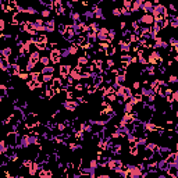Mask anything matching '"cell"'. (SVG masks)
I'll return each mask as SVG.
<instances>
[{"mask_svg":"<svg viewBox=\"0 0 178 178\" xmlns=\"http://www.w3.org/2000/svg\"><path fill=\"white\" fill-rule=\"evenodd\" d=\"M104 54L106 56H114L115 54V46L113 43H108L106 46V50H104Z\"/></svg>","mask_w":178,"mask_h":178,"instance_id":"obj_23","label":"cell"},{"mask_svg":"<svg viewBox=\"0 0 178 178\" xmlns=\"http://www.w3.org/2000/svg\"><path fill=\"white\" fill-rule=\"evenodd\" d=\"M115 35H117V32H115L114 28L108 29V35H107V40H108V42H113V40L115 39Z\"/></svg>","mask_w":178,"mask_h":178,"instance_id":"obj_29","label":"cell"},{"mask_svg":"<svg viewBox=\"0 0 178 178\" xmlns=\"http://www.w3.org/2000/svg\"><path fill=\"white\" fill-rule=\"evenodd\" d=\"M71 1H72V3H76V1H78V0H71Z\"/></svg>","mask_w":178,"mask_h":178,"instance_id":"obj_52","label":"cell"},{"mask_svg":"<svg viewBox=\"0 0 178 178\" xmlns=\"http://www.w3.org/2000/svg\"><path fill=\"white\" fill-rule=\"evenodd\" d=\"M163 61V58H161V54H160L159 50H154L150 53V56L147 57V64H152V65H157Z\"/></svg>","mask_w":178,"mask_h":178,"instance_id":"obj_1","label":"cell"},{"mask_svg":"<svg viewBox=\"0 0 178 178\" xmlns=\"http://www.w3.org/2000/svg\"><path fill=\"white\" fill-rule=\"evenodd\" d=\"M85 1H89V0H85Z\"/></svg>","mask_w":178,"mask_h":178,"instance_id":"obj_54","label":"cell"},{"mask_svg":"<svg viewBox=\"0 0 178 178\" xmlns=\"http://www.w3.org/2000/svg\"><path fill=\"white\" fill-rule=\"evenodd\" d=\"M131 6H132V0H122V7H124V8H128V10H129ZM129 11H131V10H129Z\"/></svg>","mask_w":178,"mask_h":178,"instance_id":"obj_39","label":"cell"},{"mask_svg":"<svg viewBox=\"0 0 178 178\" xmlns=\"http://www.w3.org/2000/svg\"><path fill=\"white\" fill-rule=\"evenodd\" d=\"M131 11L128 10V8H124V7H121V15H125V17H129L131 15Z\"/></svg>","mask_w":178,"mask_h":178,"instance_id":"obj_44","label":"cell"},{"mask_svg":"<svg viewBox=\"0 0 178 178\" xmlns=\"http://www.w3.org/2000/svg\"><path fill=\"white\" fill-rule=\"evenodd\" d=\"M118 44H120V50L121 51H124V53H129V50H131V43H129V42L124 40V39H121L120 42H118Z\"/></svg>","mask_w":178,"mask_h":178,"instance_id":"obj_14","label":"cell"},{"mask_svg":"<svg viewBox=\"0 0 178 178\" xmlns=\"http://www.w3.org/2000/svg\"><path fill=\"white\" fill-rule=\"evenodd\" d=\"M165 11H167V7L164 4H161V3H157V4L153 6L152 14H153V17H156V15H164Z\"/></svg>","mask_w":178,"mask_h":178,"instance_id":"obj_6","label":"cell"},{"mask_svg":"<svg viewBox=\"0 0 178 178\" xmlns=\"http://www.w3.org/2000/svg\"><path fill=\"white\" fill-rule=\"evenodd\" d=\"M167 43L170 44V46H172V47H177V46H178V40H177V38L170 36V38H168V40H167Z\"/></svg>","mask_w":178,"mask_h":178,"instance_id":"obj_33","label":"cell"},{"mask_svg":"<svg viewBox=\"0 0 178 178\" xmlns=\"http://www.w3.org/2000/svg\"><path fill=\"white\" fill-rule=\"evenodd\" d=\"M93 14H95V18H97V19H106L102 7H99V6L96 7L95 10H93Z\"/></svg>","mask_w":178,"mask_h":178,"instance_id":"obj_17","label":"cell"},{"mask_svg":"<svg viewBox=\"0 0 178 178\" xmlns=\"http://www.w3.org/2000/svg\"><path fill=\"white\" fill-rule=\"evenodd\" d=\"M139 154V146L135 143H129V156H138Z\"/></svg>","mask_w":178,"mask_h":178,"instance_id":"obj_21","label":"cell"},{"mask_svg":"<svg viewBox=\"0 0 178 178\" xmlns=\"http://www.w3.org/2000/svg\"><path fill=\"white\" fill-rule=\"evenodd\" d=\"M106 65H107L110 70H111V68H115V61L113 60V58H107V61H106Z\"/></svg>","mask_w":178,"mask_h":178,"instance_id":"obj_40","label":"cell"},{"mask_svg":"<svg viewBox=\"0 0 178 178\" xmlns=\"http://www.w3.org/2000/svg\"><path fill=\"white\" fill-rule=\"evenodd\" d=\"M38 175L42 178H50L53 177V171L51 170H46V168H42V170H39L38 171Z\"/></svg>","mask_w":178,"mask_h":178,"instance_id":"obj_18","label":"cell"},{"mask_svg":"<svg viewBox=\"0 0 178 178\" xmlns=\"http://www.w3.org/2000/svg\"><path fill=\"white\" fill-rule=\"evenodd\" d=\"M127 81V75H115V78H114V82L117 83V85H124V82Z\"/></svg>","mask_w":178,"mask_h":178,"instance_id":"obj_26","label":"cell"},{"mask_svg":"<svg viewBox=\"0 0 178 178\" xmlns=\"http://www.w3.org/2000/svg\"><path fill=\"white\" fill-rule=\"evenodd\" d=\"M60 56H61V58L71 57L70 50H68V46H67V47H61V49H60Z\"/></svg>","mask_w":178,"mask_h":178,"instance_id":"obj_27","label":"cell"},{"mask_svg":"<svg viewBox=\"0 0 178 178\" xmlns=\"http://www.w3.org/2000/svg\"><path fill=\"white\" fill-rule=\"evenodd\" d=\"M132 120H134V117L131 113H124V115L121 117V121H120V124H124V125H131L132 124Z\"/></svg>","mask_w":178,"mask_h":178,"instance_id":"obj_11","label":"cell"},{"mask_svg":"<svg viewBox=\"0 0 178 178\" xmlns=\"http://www.w3.org/2000/svg\"><path fill=\"white\" fill-rule=\"evenodd\" d=\"M40 14H42V17H43V18H49V17L51 15V10H50V8H46V7H44Z\"/></svg>","mask_w":178,"mask_h":178,"instance_id":"obj_34","label":"cell"},{"mask_svg":"<svg viewBox=\"0 0 178 178\" xmlns=\"http://www.w3.org/2000/svg\"><path fill=\"white\" fill-rule=\"evenodd\" d=\"M131 26H132V29L135 31V29H138L140 26V21L139 19H136V21H134V22H131Z\"/></svg>","mask_w":178,"mask_h":178,"instance_id":"obj_45","label":"cell"},{"mask_svg":"<svg viewBox=\"0 0 178 178\" xmlns=\"http://www.w3.org/2000/svg\"><path fill=\"white\" fill-rule=\"evenodd\" d=\"M56 128H57V129L60 131V132H63L64 129L67 128V125H65L64 122H56Z\"/></svg>","mask_w":178,"mask_h":178,"instance_id":"obj_41","label":"cell"},{"mask_svg":"<svg viewBox=\"0 0 178 178\" xmlns=\"http://www.w3.org/2000/svg\"><path fill=\"white\" fill-rule=\"evenodd\" d=\"M49 58H50V63L53 64H58L60 61H61V56H60V49H53V50H50V53H49Z\"/></svg>","mask_w":178,"mask_h":178,"instance_id":"obj_4","label":"cell"},{"mask_svg":"<svg viewBox=\"0 0 178 178\" xmlns=\"http://www.w3.org/2000/svg\"><path fill=\"white\" fill-rule=\"evenodd\" d=\"M68 75H70L74 81H79V79H81V71L76 70V68H71V71H70V74H68Z\"/></svg>","mask_w":178,"mask_h":178,"instance_id":"obj_19","label":"cell"},{"mask_svg":"<svg viewBox=\"0 0 178 178\" xmlns=\"http://www.w3.org/2000/svg\"><path fill=\"white\" fill-rule=\"evenodd\" d=\"M136 56H138V63L140 64V65H146L147 64V58L145 57V56H143V54H136Z\"/></svg>","mask_w":178,"mask_h":178,"instance_id":"obj_31","label":"cell"},{"mask_svg":"<svg viewBox=\"0 0 178 178\" xmlns=\"http://www.w3.org/2000/svg\"><path fill=\"white\" fill-rule=\"evenodd\" d=\"M153 6H154V4H153L152 0H143V1H142V6H140V10L145 11V13H152Z\"/></svg>","mask_w":178,"mask_h":178,"instance_id":"obj_8","label":"cell"},{"mask_svg":"<svg viewBox=\"0 0 178 178\" xmlns=\"http://www.w3.org/2000/svg\"><path fill=\"white\" fill-rule=\"evenodd\" d=\"M168 25L171 26L172 29H177L178 28V18H172L171 21H168Z\"/></svg>","mask_w":178,"mask_h":178,"instance_id":"obj_35","label":"cell"},{"mask_svg":"<svg viewBox=\"0 0 178 178\" xmlns=\"http://www.w3.org/2000/svg\"><path fill=\"white\" fill-rule=\"evenodd\" d=\"M168 8H170L171 13H177V8H175V6H174V3H170V4H168Z\"/></svg>","mask_w":178,"mask_h":178,"instance_id":"obj_50","label":"cell"},{"mask_svg":"<svg viewBox=\"0 0 178 178\" xmlns=\"http://www.w3.org/2000/svg\"><path fill=\"white\" fill-rule=\"evenodd\" d=\"M44 25L51 26V28H56V21H54V19H47V21L44 22Z\"/></svg>","mask_w":178,"mask_h":178,"instance_id":"obj_43","label":"cell"},{"mask_svg":"<svg viewBox=\"0 0 178 178\" xmlns=\"http://www.w3.org/2000/svg\"><path fill=\"white\" fill-rule=\"evenodd\" d=\"M10 54H13V49H11V46H6V47L0 49V57L7 58Z\"/></svg>","mask_w":178,"mask_h":178,"instance_id":"obj_16","label":"cell"},{"mask_svg":"<svg viewBox=\"0 0 178 178\" xmlns=\"http://www.w3.org/2000/svg\"><path fill=\"white\" fill-rule=\"evenodd\" d=\"M120 28L122 29V31H124V29H127V24H125L124 21H122V22H120Z\"/></svg>","mask_w":178,"mask_h":178,"instance_id":"obj_51","label":"cell"},{"mask_svg":"<svg viewBox=\"0 0 178 178\" xmlns=\"http://www.w3.org/2000/svg\"><path fill=\"white\" fill-rule=\"evenodd\" d=\"M25 1H28V0H25Z\"/></svg>","mask_w":178,"mask_h":178,"instance_id":"obj_55","label":"cell"},{"mask_svg":"<svg viewBox=\"0 0 178 178\" xmlns=\"http://www.w3.org/2000/svg\"><path fill=\"white\" fill-rule=\"evenodd\" d=\"M32 26H33V29H35L36 32H42L43 31V26H44V21L43 19H40V18L35 19V21L32 22Z\"/></svg>","mask_w":178,"mask_h":178,"instance_id":"obj_12","label":"cell"},{"mask_svg":"<svg viewBox=\"0 0 178 178\" xmlns=\"http://www.w3.org/2000/svg\"><path fill=\"white\" fill-rule=\"evenodd\" d=\"M140 85H142V83H140L139 81H134V82H132V89H134V90H139Z\"/></svg>","mask_w":178,"mask_h":178,"instance_id":"obj_46","label":"cell"},{"mask_svg":"<svg viewBox=\"0 0 178 178\" xmlns=\"http://www.w3.org/2000/svg\"><path fill=\"white\" fill-rule=\"evenodd\" d=\"M8 68H10V63H8V60L4 58V57H0V70L6 72Z\"/></svg>","mask_w":178,"mask_h":178,"instance_id":"obj_22","label":"cell"},{"mask_svg":"<svg viewBox=\"0 0 178 178\" xmlns=\"http://www.w3.org/2000/svg\"><path fill=\"white\" fill-rule=\"evenodd\" d=\"M39 64H42V67L49 65V64H50V58H49V56H40V58H39Z\"/></svg>","mask_w":178,"mask_h":178,"instance_id":"obj_28","label":"cell"},{"mask_svg":"<svg viewBox=\"0 0 178 178\" xmlns=\"http://www.w3.org/2000/svg\"><path fill=\"white\" fill-rule=\"evenodd\" d=\"M177 82H178V78H177V75H174V74H171V75L168 76V79H167V83H168V85H170V83H171V85H175Z\"/></svg>","mask_w":178,"mask_h":178,"instance_id":"obj_32","label":"cell"},{"mask_svg":"<svg viewBox=\"0 0 178 178\" xmlns=\"http://www.w3.org/2000/svg\"><path fill=\"white\" fill-rule=\"evenodd\" d=\"M107 35H108V28L102 26V28H99L97 32H96V40L97 42H106L107 40Z\"/></svg>","mask_w":178,"mask_h":178,"instance_id":"obj_3","label":"cell"},{"mask_svg":"<svg viewBox=\"0 0 178 178\" xmlns=\"http://www.w3.org/2000/svg\"><path fill=\"white\" fill-rule=\"evenodd\" d=\"M83 15H85V17H86V19H92V18H95V14H93V11H92V10H86V11H85V13H83Z\"/></svg>","mask_w":178,"mask_h":178,"instance_id":"obj_38","label":"cell"},{"mask_svg":"<svg viewBox=\"0 0 178 178\" xmlns=\"http://www.w3.org/2000/svg\"><path fill=\"white\" fill-rule=\"evenodd\" d=\"M25 13L31 14V15H35V14L38 13V10H36V8H35V7L29 6V7H26V8H25Z\"/></svg>","mask_w":178,"mask_h":178,"instance_id":"obj_36","label":"cell"},{"mask_svg":"<svg viewBox=\"0 0 178 178\" xmlns=\"http://www.w3.org/2000/svg\"><path fill=\"white\" fill-rule=\"evenodd\" d=\"M4 28H6V21L3 18H0V32L4 31Z\"/></svg>","mask_w":178,"mask_h":178,"instance_id":"obj_49","label":"cell"},{"mask_svg":"<svg viewBox=\"0 0 178 178\" xmlns=\"http://www.w3.org/2000/svg\"><path fill=\"white\" fill-rule=\"evenodd\" d=\"M122 110H124V113H131L134 110V104L129 100H127V102H124V104H122Z\"/></svg>","mask_w":178,"mask_h":178,"instance_id":"obj_25","label":"cell"},{"mask_svg":"<svg viewBox=\"0 0 178 178\" xmlns=\"http://www.w3.org/2000/svg\"><path fill=\"white\" fill-rule=\"evenodd\" d=\"M142 1L143 0H132V6H131V13H138L140 11V6H142Z\"/></svg>","mask_w":178,"mask_h":178,"instance_id":"obj_15","label":"cell"},{"mask_svg":"<svg viewBox=\"0 0 178 178\" xmlns=\"http://www.w3.org/2000/svg\"><path fill=\"white\" fill-rule=\"evenodd\" d=\"M17 76H18V78H21L22 81H26V79L29 78V72H26L25 70H21L18 74H17Z\"/></svg>","mask_w":178,"mask_h":178,"instance_id":"obj_30","label":"cell"},{"mask_svg":"<svg viewBox=\"0 0 178 178\" xmlns=\"http://www.w3.org/2000/svg\"><path fill=\"white\" fill-rule=\"evenodd\" d=\"M89 167H92V168H99V161H97V159L89 160Z\"/></svg>","mask_w":178,"mask_h":178,"instance_id":"obj_37","label":"cell"},{"mask_svg":"<svg viewBox=\"0 0 178 178\" xmlns=\"http://www.w3.org/2000/svg\"><path fill=\"white\" fill-rule=\"evenodd\" d=\"M58 32H60V33H64V32H65V29H67V22H61V24H60V25H58Z\"/></svg>","mask_w":178,"mask_h":178,"instance_id":"obj_42","label":"cell"},{"mask_svg":"<svg viewBox=\"0 0 178 178\" xmlns=\"http://www.w3.org/2000/svg\"><path fill=\"white\" fill-rule=\"evenodd\" d=\"M111 14H113L114 17H120L121 15V8H113V10H111Z\"/></svg>","mask_w":178,"mask_h":178,"instance_id":"obj_47","label":"cell"},{"mask_svg":"<svg viewBox=\"0 0 178 178\" xmlns=\"http://www.w3.org/2000/svg\"><path fill=\"white\" fill-rule=\"evenodd\" d=\"M171 97H172V100H174V102H178V92L175 90V89H172Z\"/></svg>","mask_w":178,"mask_h":178,"instance_id":"obj_48","label":"cell"},{"mask_svg":"<svg viewBox=\"0 0 178 178\" xmlns=\"http://www.w3.org/2000/svg\"><path fill=\"white\" fill-rule=\"evenodd\" d=\"M139 21H140V25H152L154 22V17H153L152 13H145L139 18Z\"/></svg>","mask_w":178,"mask_h":178,"instance_id":"obj_5","label":"cell"},{"mask_svg":"<svg viewBox=\"0 0 178 178\" xmlns=\"http://www.w3.org/2000/svg\"><path fill=\"white\" fill-rule=\"evenodd\" d=\"M39 58H40V51H39V50H33V51H31V53H29V57H28V60L36 65V64L39 63Z\"/></svg>","mask_w":178,"mask_h":178,"instance_id":"obj_10","label":"cell"},{"mask_svg":"<svg viewBox=\"0 0 178 178\" xmlns=\"http://www.w3.org/2000/svg\"><path fill=\"white\" fill-rule=\"evenodd\" d=\"M76 64H78V65H88L89 64V58L86 57V56H85V54H83V56H78V58H76Z\"/></svg>","mask_w":178,"mask_h":178,"instance_id":"obj_24","label":"cell"},{"mask_svg":"<svg viewBox=\"0 0 178 178\" xmlns=\"http://www.w3.org/2000/svg\"><path fill=\"white\" fill-rule=\"evenodd\" d=\"M78 106H79L78 100H74V99H65L63 102V107L67 111H70V113H74L76 108H78Z\"/></svg>","mask_w":178,"mask_h":178,"instance_id":"obj_2","label":"cell"},{"mask_svg":"<svg viewBox=\"0 0 178 178\" xmlns=\"http://www.w3.org/2000/svg\"><path fill=\"white\" fill-rule=\"evenodd\" d=\"M111 1H117V0H111Z\"/></svg>","mask_w":178,"mask_h":178,"instance_id":"obj_53","label":"cell"},{"mask_svg":"<svg viewBox=\"0 0 178 178\" xmlns=\"http://www.w3.org/2000/svg\"><path fill=\"white\" fill-rule=\"evenodd\" d=\"M168 167H170V163H168V160H167V159H163V157H160V159L157 160V170H159V171L167 172Z\"/></svg>","mask_w":178,"mask_h":178,"instance_id":"obj_7","label":"cell"},{"mask_svg":"<svg viewBox=\"0 0 178 178\" xmlns=\"http://www.w3.org/2000/svg\"><path fill=\"white\" fill-rule=\"evenodd\" d=\"M40 72H42V74H50V75H54L56 68H54V67H51V65H44V67L40 68Z\"/></svg>","mask_w":178,"mask_h":178,"instance_id":"obj_20","label":"cell"},{"mask_svg":"<svg viewBox=\"0 0 178 178\" xmlns=\"http://www.w3.org/2000/svg\"><path fill=\"white\" fill-rule=\"evenodd\" d=\"M71 71V65L70 64H61L60 67H58V72H60V76L64 78V76H67L70 74Z\"/></svg>","mask_w":178,"mask_h":178,"instance_id":"obj_9","label":"cell"},{"mask_svg":"<svg viewBox=\"0 0 178 178\" xmlns=\"http://www.w3.org/2000/svg\"><path fill=\"white\" fill-rule=\"evenodd\" d=\"M139 93L143 97H147V96H150V95H156L154 92H153V89L150 88V86H147V85H145V86H142V88L139 89Z\"/></svg>","mask_w":178,"mask_h":178,"instance_id":"obj_13","label":"cell"}]
</instances>
